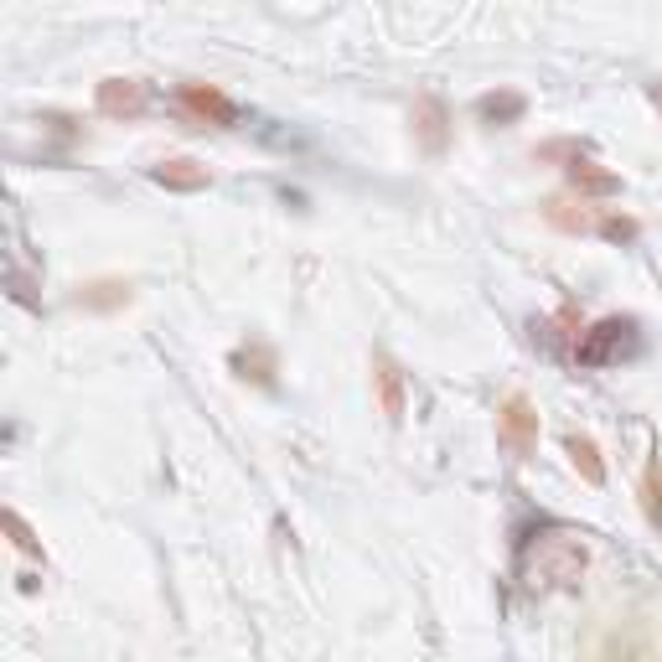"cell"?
Returning <instances> with one entry per match:
<instances>
[{
  "label": "cell",
  "instance_id": "1",
  "mask_svg": "<svg viewBox=\"0 0 662 662\" xmlns=\"http://www.w3.org/2000/svg\"><path fill=\"white\" fill-rule=\"evenodd\" d=\"M590 565V549H585L580 534L569 528H549V534H534L528 549H523V580L534 590H559V585H575Z\"/></svg>",
  "mask_w": 662,
  "mask_h": 662
},
{
  "label": "cell",
  "instance_id": "2",
  "mask_svg": "<svg viewBox=\"0 0 662 662\" xmlns=\"http://www.w3.org/2000/svg\"><path fill=\"white\" fill-rule=\"evenodd\" d=\"M637 342V321H621V316H611V321H600L596 331H585L580 348H575V358H580L585 368H606L616 363L621 352Z\"/></svg>",
  "mask_w": 662,
  "mask_h": 662
},
{
  "label": "cell",
  "instance_id": "3",
  "mask_svg": "<svg viewBox=\"0 0 662 662\" xmlns=\"http://www.w3.org/2000/svg\"><path fill=\"white\" fill-rule=\"evenodd\" d=\"M497 441L513 451V456H534L538 445V410L523 394H507L503 410H497Z\"/></svg>",
  "mask_w": 662,
  "mask_h": 662
},
{
  "label": "cell",
  "instance_id": "4",
  "mask_svg": "<svg viewBox=\"0 0 662 662\" xmlns=\"http://www.w3.org/2000/svg\"><path fill=\"white\" fill-rule=\"evenodd\" d=\"M99 114H110V120H135V114H145V83L141 79H104L99 83Z\"/></svg>",
  "mask_w": 662,
  "mask_h": 662
},
{
  "label": "cell",
  "instance_id": "5",
  "mask_svg": "<svg viewBox=\"0 0 662 662\" xmlns=\"http://www.w3.org/2000/svg\"><path fill=\"white\" fill-rule=\"evenodd\" d=\"M182 104H187V114L213 120V125H234L238 120L234 99L223 94V89H213V83H182Z\"/></svg>",
  "mask_w": 662,
  "mask_h": 662
},
{
  "label": "cell",
  "instance_id": "6",
  "mask_svg": "<svg viewBox=\"0 0 662 662\" xmlns=\"http://www.w3.org/2000/svg\"><path fill=\"white\" fill-rule=\"evenodd\" d=\"M544 218L554 223V228H565V234H590V228H600L596 207H590V197H554L549 207H544Z\"/></svg>",
  "mask_w": 662,
  "mask_h": 662
},
{
  "label": "cell",
  "instance_id": "7",
  "mask_svg": "<svg viewBox=\"0 0 662 662\" xmlns=\"http://www.w3.org/2000/svg\"><path fill=\"white\" fill-rule=\"evenodd\" d=\"M373 379H379V404L389 420H404V373H399V363L389 358V352H379L373 358Z\"/></svg>",
  "mask_w": 662,
  "mask_h": 662
},
{
  "label": "cell",
  "instance_id": "8",
  "mask_svg": "<svg viewBox=\"0 0 662 662\" xmlns=\"http://www.w3.org/2000/svg\"><path fill=\"white\" fill-rule=\"evenodd\" d=\"M151 176H156L161 187H172V192H203L207 182H213V176H207V166H197V161H187V156L161 161Z\"/></svg>",
  "mask_w": 662,
  "mask_h": 662
},
{
  "label": "cell",
  "instance_id": "9",
  "mask_svg": "<svg viewBox=\"0 0 662 662\" xmlns=\"http://www.w3.org/2000/svg\"><path fill=\"white\" fill-rule=\"evenodd\" d=\"M79 306H89V311H120V306H130V285L125 280L79 285Z\"/></svg>",
  "mask_w": 662,
  "mask_h": 662
},
{
  "label": "cell",
  "instance_id": "10",
  "mask_svg": "<svg viewBox=\"0 0 662 662\" xmlns=\"http://www.w3.org/2000/svg\"><path fill=\"white\" fill-rule=\"evenodd\" d=\"M445 125H451V120H445L441 99H420V104H414V130H420V141H425L430 151L445 145Z\"/></svg>",
  "mask_w": 662,
  "mask_h": 662
},
{
  "label": "cell",
  "instance_id": "11",
  "mask_svg": "<svg viewBox=\"0 0 662 662\" xmlns=\"http://www.w3.org/2000/svg\"><path fill=\"white\" fill-rule=\"evenodd\" d=\"M565 451H569V461H575V472H580L590 487H600V482H606V461H600V451H596V441H590V435H569Z\"/></svg>",
  "mask_w": 662,
  "mask_h": 662
},
{
  "label": "cell",
  "instance_id": "12",
  "mask_svg": "<svg viewBox=\"0 0 662 662\" xmlns=\"http://www.w3.org/2000/svg\"><path fill=\"white\" fill-rule=\"evenodd\" d=\"M637 497H642V513L652 528H662V461L652 456L642 472V487H637Z\"/></svg>",
  "mask_w": 662,
  "mask_h": 662
},
{
  "label": "cell",
  "instance_id": "13",
  "mask_svg": "<svg viewBox=\"0 0 662 662\" xmlns=\"http://www.w3.org/2000/svg\"><path fill=\"white\" fill-rule=\"evenodd\" d=\"M575 192H616V176L611 172H596V161H585V156H575Z\"/></svg>",
  "mask_w": 662,
  "mask_h": 662
},
{
  "label": "cell",
  "instance_id": "14",
  "mask_svg": "<svg viewBox=\"0 0 662 662\" xmlns=\"http://www.w3.org/2000/svg\"><path fill=\"white\" fill-rule=\"evenodd\" d=\"M234 368H238V379L269 383V373H275V358H269L265 348H254V352H234Z\"/></svg>",
  "mask_w": 662,
  "mask_h": 662
},
{
  "label": "cell",
  "instance_id": "15",
  "mask_svg": "<svg viewBox=\"0 0 662 662\" xmlns=\"http://www.w3.org/2000/svg\"><path fill=\"white\" fill-rule=\"evenodd\" d=\"M476 114H482V120H518V114H523V99H518V94H503V99L487 94L482 104H476Z\"/></svg>",
  "mask_w": 662,
  "mask_h": 662
},
{
  "label": "cell",
  "instance_id": "16",
  "mask_svg": "<svg viewBox=\"0 0 662 662\" xmlns=\"http://www.w3.org/2000/svg\"><path fill=\"white\" fill-rule=\"evenodd\" d=\"M6 528H11V538H17V549L37 554V538H32V528L21 523V513H6Z\"/></svg>",
  "mask_w": 662,
  "mask_h": 662
},
{
  "label": "cell",
  "instance_id": "17",
  "mask_svg": "<svg viewBox=\"0 0 662 662\" xmlns=\"http://www.w3.org/2000/svg\"><path fill=\"white\" fill-rule=\"evenodd\" d=\"M600 234H606V238H631V234H637V223H631V218H606V223H600Z\"/></svg>",
  "mask_w": 662,
  "mask_h": 662
},
{
  "label": "cell",
  "instance_id": "18",
  "mask_svg": "<svg viewBox=\"0 0 662 662\" xmlns=\"http://www.w3.org/2000/svg\"><path fill=\"white\" fill-rule=\"evenodd\" d=\"M652 104H658V110H662V79L652 83Z\"/></svg>",
  "mask_w": 662,
  "mask_h": 662
}]
</instances>
